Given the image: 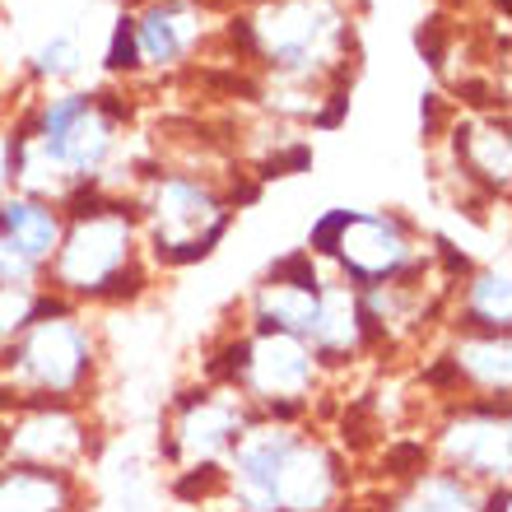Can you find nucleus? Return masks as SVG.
<instances>
[{
  "instance_id": "obj_1",
  "label": "nucleus",
  "mask_w": 512,
  "mask_h": 512,
  "mask_svg": "<svg viewBox=\"0 0 512 512\" xmlns=\"http://www.w3.org/2000/svg\"><path fill=\"white\" fill-rule=\"evenodd\" d=\"M98 373V336L66 298L33 317L0 350V401L5 405H80Z\"/></svg>"
},
{
  "instance_id": "obj_2",
  "label": "nucleus",
  "mask_w": 512,
  "mask_h": 512,
  "mask_svg": "<svg viewBox=\"0 0 512 512\" xmlns=\"http://www.w3.org/2000/svg\"><path fill=\"white\" fill-rule=\"evenodd\" d=\"M42 289L56 298L75 303H112V298H131L140 289V270H135V224L122 205H108L98 215L70 219L61 229L56 256L42 270Z\"/></svg>"
},
{
  "instance_id": "obj_3",
  "label": "nucleus",
  "mask_w": 512,
  "mask_h": 512,
  "mask_svg": "<svg viewBox=\"0 0 512 512\" xmlns=\"http://www.w3.org/2000/svg\"><path fill=\"white\" fill-rule=\"evenodd\" d=\"M210 373L238 391L256 415L289 419V424H298V415L312 405L326 378L322 364L312 359L308 340L284 336V331H252V336L229 340L224 359Z\"/></svg>"
},
{
  "instance_id": "obj_4",
  "label": "nucleus",
  "mask_w": 512,
  "mask_h": 512,
  "mask_svg": "<svg viewBox=\"0 0 512 512\" xmlns=\"http://www.w3.org/2000/svg\"><path fill=\"white\" fill-rule=\"evenodd\" d=\"M512 424H508V401H480V396H461L452 405L438 429H433L429 457H438V471H452L471 485H508L512 471Z\"/></svg>"
},
{
  "instance_id": "obj_5",
  "label": "nucleus",
  "mask_w": 512,
  "mask_h": 512,
  "mask_svg": "<svg viewBox=\"0 0 512 512\" xmlns=\"http://www.w3.org/2000/svg\"><path fill=\"white\" fill-rule=\"evenodd\" d=\"M252 42L270 56V66L312 80L345 42V19L331 0H280L252 24Z\"/></svg>"
},
{
  "instance_id": "obj_6",
  "label": "nucleus",
  "mask_w": 512,
  "mask_h": 512,
  "mask_svg": "<svg viewBox=\"0 0 512 512\" xmlns=\"http://www.w3.org/2000/svg\"><path fill=\"white\" fill-rule=\"evenodd\" d=\"M94 457V424L80 405H19L0 424V466L38 471H80Z\"/></svg>"
},
{
  "instance_id": "obj_7",
  "label": "nucleus",
  "mask_w": 512,
  "mask_h": 512,
  "mask_svg": "<svg viewBox=\"0 0 512 512\" xmlns=\"http://www.w3.org/2000/svg\"><path fill=\"white\" fill-rule=\"evenodd\" d=\"M229 210L187 177H163L149 201V229H154V252L168 266H191L219 247V238L229 233Z\"/></svg>"
},
{
  "instance_id": "obj_8",
  "label": "nucleus",
  "mask_w": 512,
  "mask_h": 512,
  "mask_svg": "<svg viewBox=\"0 0 512 512\" xmlns=\"http://www.w3.org/2000/svg\"><path fill=\"white\" fill-rule=\"evenodd\" d=\"M256 419V410L233 387H201L187 391L173 410L168 429V457L191 471V466H224L229 447L243 438V429Z\"/></svg>"
},
{
  "instance_id": "obj_9",
  "label": "nucleus",
  "mask_w": 512,
  "mask_h": 512,
  "mask_svg": "<svg viewBox=\"0 0 512 512\" xmlns=\"http://www.w3.org/2000/svg\"><path fill=\"white\" fill-rule=\"evenodd\" d=\"M112 131L117 126L103 112V103H94V98H84V94H61L38 117V149L52 168H61V177L89 182L108 163Z\"/></svg>"
},
{
  "instance_id": "obj_10",
  "label": "nucleus",
  "mask_w": 512,
  "mask_h": 512,
  "mask_svg": "<svg viewBox=\"0 0 512 512\" xmlns=\"http://www.w3.org/2000/svg\"><path fill=\"white\" fill-rule=\"evenodd\" d=\"M429 256L419 252L410 243L401 219H387V215H354L345 219V233L336 243V266H340V280L350 289H373V284H387V280H401L410 270H419Z\"/></svg>"
},
{
  "instance_id": "obj_11",
  "label": "nucleus",
  "mask_w": 512,
  "mask_h": 512,
  "mask_svg": "<svg viewBox=\"0 0 512 512\" xmlns=\"http://www.w3.org/2000/svg\"><path fill=\"white\" fill-rule=\"evenodd\" d=\"M350 489V471L336 447L317 433H298L270 480V512H336Z\"/></svg>"
},
{
  "instance_id": "obj_12",
  "label": "nucleus",
  "mask_w": 512,
  "mask_h": 512,
  "mask_svg": "<svg viewBox=\"0 0 512 512\" xmlns=\"http://www.w3.org/2000/svg\"><path fill=\"white\" fill-rule=\"evenodd\" d=\"M303 340H308L312 359L322 364V373L350 368L354 359H364L368 350H378V340L368 331L364 303H359V289H350L345 280L322 284V294H317V317H312Z\"/></svg>"
},
{
  "instance_id": "obj_13",
  "label": "nucleus",
  "mask_w": 512,
  "mask_h": 512,
  "mask_svg": "<svg viewBox=\"0 0 512 512\" xmlns=\"http://www.w3.org/2000/svg\"><path fill=\"white\" fill-rule=\"evenodd\" d=\"M461 391H475L480 401H508L512 387V345L508 336H471L457 331L452 350L443 354Z\"/></svg>"
},
{
  "instance_id": "obj_14",
  "label": "nucleus",
  "mask_w": 512,
  "mask_h": 512,
  "mask_svg": "<svg viewBox=\"0 0 512 512\" xmlns=\"http://www.w3.org/2000/svg\"><path fill=\"white\" fill-rule=\"evenodd\" d=\"M0 512H84V485L70 471L0 466Z\"/></svg>"
},
{
  "instance_id": "obj_15",
  "label": "nucleus",
  "mask_w": 512,
  "mask_h": 512,
  "mask_svg": "<svg viewBox=\"0 0 512 512\" xmlns=\"http://www.w3.org/2000/svg\"><path fill=\"white\" fill-rule=\"evenodd\" d=\"M61 229H66V219L52 201H38V196H5L0 201V243L14 247L33 266L47 270L56 243H61Z\"/></svg>"
},
{
  "instance_id": "obj_16",
  "label": "nucleus",
  "mask_w": 512,
  "mask_h": 512,
  "mask_svg": "<svg viewBox=\"0 0 512 512\" xmlns=\"http://www.w3.org/2000/svg\"><path fill=\"white\" fill-rule=\"evenodd\" d=\"M378 512H485V489L452 471H424L391 489Z\"/></svg>"
},
{
  "instance_id": "obj_17",
  "label": "nucleus",
  "mask_w": 512,
  "mask_h": 512,
  "mask_svg": "<svg viewBox=\"0 0 512 512\" xmlns=\"http://www.w3.org/2000/svg\"><path fill=\"white\" fill-rule=\"evenodd\" d=\"M512 326V289H508V270L489 266L471 270L461 284L457 298V331L471 336H508Z\"/></svg>"
},
{
  "instance_id": "obj_18",
  "label": "nucleus",
  "mask_w": 512,
  "mask_h": 512,
  "mask_svg": "<svg viewBox=\"0 0 512 512\" xmlns=\"http://www.w3.org/2000/svg\"><path fill=\"white\" fill-rule=\"evenodd\" d=\"M317 294L308 284H284L261 280L252 294V331H284V336H308L312 317H317Z\"/></svg>"
},
{
  "instance_id": "obj_19",
  "label": "nucleus",
  "mask_w": 512,
  "mask_h": 512,
  "mask_svg": "<svg viewBox=\"0 0 512 512\" xmlns=\"http://www.w3.org/2000/svg\"><path fill=\"white\" fill-rule=\"evenodd\" d=\"M196 38V19L182 5H149L145 19L135 24V47L154 61V66H173Z\"/></svg>"
},
{
  "instance_id": "obj_20",
  "label": "nucleus",
  "mask_w": 512,
  "mask_h": 512,
  "mask_svg": "<svg viewBox=\"0 0 512 512\" xmlns=\"http://www.w3.org/2000/svg\"><path fill=\"white\" fill-rule=\"evenodd\" d=\"M457 154L466 159L475 177H485L489 187H508V135L494 126H466L457 131Z\"/></svg>"
},
{
  "instance_id": "obj_21",
  "label": "nucleus",
  "mask_w": 512,
  "mask_h": 512,
  "mask_svg": "<svg viewBox=\"0 0 512 512\" xmlns=\"http://www.w3.org/2000/svg\"><path fill=\"white\" fill-rule=\"evenodd\" d=\"M56 303L52 289H14V284H0V350L10 345L19 331H24L33 317Z\"/></svg>"
},
{
  "instance_id": "obj_22",
  "label": "nucleus",
  "mask_w": 512,
  "mask_h": 512,
  "mask_svg": "<svg viewBox=\"0 0 512 512\" xmlns=\"http://www.w3.org/2000/svg\"><path fill=\"white\" fill-rule=\"evenodd\" d=\"M433 471V457H429V443H419V438H405V443H387L382 452V475L405 485V480H415V475Z\"/></svg>"
},
{
  "instance_id": "obj_23",
  "label": "nucleus",
  "mask_w": 512,
  "mask_h": 512,
  "mask_svg": "<svg viewBox=\"0 0 512 512\" xmlns=\"http://www.w3.org/2000/svg\"><path fill=\"white\" fill-rule=\"evenodd\" d=\"M38 70H42V75H52V80H61V75H75V70H80V47H75V38L42 42Z\"/></svg>"
},
{
  "instance_id": "obj_24",
  "label": "nucleus",
  "mask_w": 512,
  "mask_h": 512,
  "mask_svg": "<svg viewBox=\"0 0 512 512\" xmlns=\"http://www.w3.org/2000/svg\"><path fill=\"white\" fill-rule=\"evenodd\" d=\"M0 284H14V289H42V266L24 261L14 247L0 243Z\"/></svg>"
},
{
  "instance_id": "obj_25",
  "label": "nucleus",
  "mask_w": 512,
  "mask_h": 512,
  "mask_svg": "<svg viewBox=\"0 0 512 512\" xmlns=\"http://www.w3.org/2000/svg\"><path fill=\"white\" fill-rule=\"evenodd\" d=\"M345 219H350V210H331V215L317 219L312 233H308V256H336V243H340V233H345Z\"/></svg>"
},
{
  "instance_id": "obj_26",
  "label": "nucleus",
  "mask_w": 512,
  "mask_h": 512,
  "mask_svg": "<svg viewBox=\"0 0 512 512\" xmlns=\"http://www.w3.org/2000/svg\"><path fill=\"white\" fill-rule=\"evenodd\" d=\"M108 66L112 70H131L135 66V19H117V28H112V47H108Z\"/></svg>"
}]
</instances>
